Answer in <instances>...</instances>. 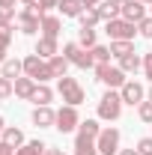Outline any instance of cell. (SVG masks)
Here are the masks:
<instances>
[{"label":"cell","instance_id":"1","mask_svg":"<svg viewBox=\"0 0 152 155\" xmlns=\"http://www.w3.org/2000/svg\"><path fill=\"white\" fill-rule=\"evenodd\" d=\"M24 75L33 78L36 84H48V81L54 78V72H51L48 60H42L39 54H27V57H24Z\"/></svg>","mask_w":152,"mask_h":155},{"label":"cell","instance_id":"2","mask_svg":"<svg viewBox=\"0 0 152 155\" xmlns=\"http://www.w3.org/2000/svg\"><path fill=\"white\" fill-rule=\"evenodd\" d=\"M104 33L111 36V42H134L137 24H131L125 18H114V21H104Z\"/></svg>","mask_w":152,"mask_h":155},{"label":"cell","instance_id":"3","mask_svg":"<svg viewBox=\"0 0 152 155\" xmlns=\"http://www.w3.org/2000/svg\"><path fill=\"white\" fill-rule=\"evenodd\" d=\"M57 93L63 96V101H66V104H72V107H78V104L87 98L84 87L78 84L75 78H69V75H66V78H57Z\"/></svg>","mask_w":152,"mask_h":155},{"label":"cell","instance_id":"4","mask_svg":"<svg viewBox=\"0 0 152 155\" xmlns=\"http://www.w3.org/2000/svg\"><path fill=\"white\" fill-rule=\"evenodd\" d=\"M122 116V96L114 93V90H107L101 101H98V119H104V122H114Z\"/></svg>","mask_w":152,"mask_h":155},{"label":"cell","instance_id":"5","mask_svg":"<svg viewBox=\"0 0 152 155\" xmlns=\"http://www.w3.org/2000/svg\"><path fill=\"white\" fill-rule=\"evenodd\" d=\"M95 81H101V84L111 87V90H122L125 72H122L119 66H111V63H98V66H95Z\"/></svg>","mask_w":152,"mask_h":155},{"label":"cell","instance_id":"6","mask_svg":"<svg viewBox=\"0 0 152 155\" xmlns=\"http://www.w3.org/2000/svg\"><path fill=\"white\" fill-rule=\"evenodd\" d=\"M63 57L69 60L72 66H78V69H95L93 54H90L87 48H81L78 42H66V45H63Z\"/></svg>","mask_w":152,"mask_h":155},{"label":"cell","instance_id":"7","mask_svg":"<svg viewBox=\"0 0 152 155\" xmlns=\"http://www.w3.org/2000/svg\"><path fill=\"white\" fill-rule=\"evenodd\" d=\"M78 125H81V116H78V107L72 104H63L57 110V122H54V128L63 131V134H69V131H75Z\"/></svg>","mask_w":152,"mask_h":155},{"label":"cell","instance_id":"8","mask_svg":"<svg viewBox=\"0 0 152 155\" xmlns=\"http://www.w3.org/2000/svg\"><path fill=\"white\" fill-rule=\"evenodd\" d=\"M98 155H116L119 152V128H101V134L95 137Z\"/></svg>","mask_w":152,"mask_h":155},{"label":"cell","instance_id":"9","mask_svg":"<svg viewBox=\"0 0 152 155\" xmlns=\"http://www.w3.org/2000/svg\"><path fill=\"white\" fill-rule=\"evenodd\" d=\"M119 96H122V104L137 107L140 101H146V90H143V84H137V81H125L122 90H119Z\"/></svg>","mask_w":152,"mask_h":155},{"label":"cell","instance_id":"10","mask_svg":"<svg viewBox=\"0 0 152 155\" xmlns=\"http://www.w3.org/2000/svg\"><path fill=\"white\" fill-rule=\"evenodd\" d=\"M15 24H18V30L24 33V36H33V33H39V30H42V15L30 12V9L24 6V12H18Z\"/></svg>","mask_w":152,"mask_h":155},{"label":"cell","instance_id":"11","mask_svg":"<svg viewBox=\"0 0 152 155\" xmlns=\"http://www.w3.org/2000/svg\"><path fill=\"white\" fill-rule=\"evenodd\" d=\"M119 18L131 21V24H140V21L146 18V3H140V0H125L122 3V15Z\"/></svg>","mask_w":152,"mask_h":155},{"label":"cell","instance_id":"12","mask_svg":"<svg viewBox=\"0 0 152 155\" xmlns=\"http://www.w3.org/2000/svg\"><path fill=\"white\" fill-rule=\"evenodd\" d=\"M54 122H57V110H51V104H42V107L33 110V125H39V128H51Z\"/></svg>","mask_w":152,"mask_h":155},{"label":"cell","instance_id":"13","mask_svg":"<svg viewBox=\"0 0 152 155\" xmlns=\"http://www.w3.org/2000/svg\"><path fill=\"white\" fill-rule=\"evenodd\" d=\"M12 84H15V96H18V98H27V101L33 98V93H36V87H39L36 81H33V78H27V75L15 78Z\"/></svg>","mask_w":152,"mask_h":155},{"label":"cell","instance_id":"14","mask_svg":"<svg viewBox=\"0 0 152 155\" xmlns=\"http://www.w3.org/2000/svg\"><path fill=\"white\" fill-rule=\"evenodd\" d=\"M95 9H98L101 21H114V18H119V15H122V3H116V0H101Z\"/></svg>","mask_w":152,"mask_h":155},{"label":"cell","instance_id":"15","mask_svg":"<svg viewBox=\"0 0 152 155\" xmlns=\"http://www.w3.org/2000/svg\"><path fill=\"white\" fill-rule=\"evenodd\" d=\"M21 72H24V60L9 57V60H3V63H0V75H3V78H9V81L21 78Z\"/></svg>","mask_w":152,"mask_h":155},{"label":"cell","instance_id":"16","mask_svg":"<svg viewBox=\"0 0 152 155\" xmlns=\"http://www.w3.org/2000/svg\"><path fill=\"white\" fill-rule=\"evenodd\" d=\"M116 66H119V69H122V72H125V75H137V72H140V69H143V57H137V54H125V57H119V63H116Z\"/></svg>","mask_w":152,"mask_h":155},{"label":"cell","instance_id":"17","mask_svg":"<svg viewBox=\"0 0 152 155\" xmlns=\"http://www.w3.org/2000/svg\"><path fill=\"white\" fill-rule=\"evenodd\" d=\"M36 54H39L42 60L57 57V39H51V36H39V42H36Z\"/></svg>","mask_w":152,"mask_h":155},{"label":"cell","instance_id":"18","mask_svg":"<svg viewBox=\"0 0 152 155\" xmlns=\"http://www.w3.org/2000/svg\"><path fill=\"white\" fill-rule=\"evenodd\" d=\"M75 155H98V146H95V137L78 134V137H75Z\"/></svg>","mask_w":152,"mask_h":155},{"label":"cell","instance_id":"19","mask_svg":"<svg viewBox=\"0 0 152 155\" xmlns=\"http://www.w3.org/2000/svg\"><path fill=\"white\" fill-rule=\"evenodd\" d=\"M0 140H3V143H9L12 149H18V146H24V143H27V140H24V131H21V128H15V125H6Z\"/></svg>","mask_w":152,"mask_h":155},{"label":"cell","instance_id":"20","mask_svg":"<svg viewBox=\"0 0 152 155\" xmlns=\"http://www.w3.org/2000/svg\"><path fill=\"white\" fill-rule=\"evenodd\" d=\"M60 27H63V21L57 18V15H42V36H51V39H57L60 36Z\"/></svg>","mask_w":152,"mask_h":155},{"label":"cell","instance_id":"21","mask_svg":"<svg viewBox=\"0 0 152 155\" xmlns=\"http://www.w3.org/2000/svg\"><path fill=\"white\" fill-rule=\"evenodd\" d=\"M57 9L63 12V18H78V15H81V12H84L87 6H84L81 0H63V3H60Z\"/></svg>","mask_w":152,"mask_h":155},{"label":"cell","instance_id":"22","mask_svg":"<svg viewBox=\"0 0 152 155\" xmlns=\"http://www.w3.org/2000/svg\"><path fill=\"white\" fill-rule=\"evenodd\" d=\"M48 152V143H42V140H27L24 146L15 149V155H45Z\"/></svg>","mask_w":152,"mask_h":155},{"label":"cell","instance_id":"23","mask_svg":"<svg viewBox=\"0 0 152 155\" xmlns=\"http://www.w3.org/2000/svg\"><path fill=\"white\" fill-rule=\"evenodd\" d=\"M51 98H54V90H51L48 84H39V87H36V93H33V98H30V101H33L36 107H42V104H51Z\"/></svg>","mask_w":152,"mask_h":155},{"label":"cell","instance_id":"24","mask_svg":"<svg viewBox=\"0 0 152 155\" xmlns=\"http://www.w3.org/2000/svg\"><path fill=\"white\" fill-rule=\"evenodd\" d=\"M48 66H51V72H54V78H66V72H69V60L63 57V54H57V57H51L48 60Z\"/></svg>","mask_w":152,"mask_h":155},{"label":"cell","instance_id":"25","mask_svg":"<svg viewBox=\"0 0 152 155\" xmlns=\"http://www.w3.org/2000/svg\"><path fill=\"white\" fill-rule=\"evenodd\" d=\"M78 21H81V27H95V24L101 21V15H98V9H95V6H87V9L78 15Z\"/></svg>","mask_w":152,"mask_h":155},{"label":"cell","instance_id":"26","mask_svg":"<svg viewBox=\"0 0 152 155\" xmlns=\"http://www.w3.org/2000/svg\"><path fill=\"white\" fill-rule=\"evenodd\" d=\"M78 45L87 48V51L95 48V30H93V27H81V30H78Z\"/></svg>","mask_w":152,"mask_h":155},{"label":"cell","instance_id":"27","mask_svg":"<svg viewBox=\"0 0 152 155\" xmlns=\"http://www.w3.org/2000/svg\"><path fill=\"white\" fill-rule=\"evenodd\" d=\"M78 134H87V137H98V134H101V125H98V119H84V122L78 125Z\"/></svg>","mask_w":152,"mask_h":155},{"label":"cell","instance_id":"28","mask_svg":"<svg viewBox=\"0 0 152 155\" xmlns=\"http://www.w3.org/2000/svg\"><path fill=\"white\" fill-rule=\"evenodd\" d=\"M134 51V42H111V54H114L116 60L125 57V54H131Z\"/></svg>","mask_w":152,"mask_h":155},{"label":"cell","instance_id":"29","mask_svg":"<svg viewBox=\"0 0 152 155\" xmlns=\"http://www.w3.org/2000/svg\"><path fill=\"white\" fill-rule=\"evenodd\" d=\"M90 54H93L95 66H98V63H111V48H104V45H95V48H90Z\"/></svg>","mask_w":152,"mask_h":155},{"label":"cell","instance_id":"30","mask_svg":"<svg viewBox=\"0 0 152 155\" xmlns=\"http://www.w3.org/2000/svg\"><path fill=\"white\" fill-rule=\"evenodd\" d=\"M137 116H140V122H149V125H152V101H149V98L137 104Z\"/></svg>","mask_w":152,"mask_h":155},{"label":"cell","instance_id":"31","mask_svg":"<svg viewBox=\"0 0 152 155\" xmlns=\"http://www.w3.org/2000/svg\"><path fill=\"white\" fill-rule=\"evenodd\" d=\"M12 93H15V84H12L9 78H3V75H0V101H6V98L12 96Z\"/></svg>","mask_w":152,"mask_h":155},{"label":"cell","instance_id":"32","mask_svg":"<svg viewBox=\"0 0 152 155\" xmlns=\"http://www.w3.org/2000/svg\"><path fill=\"white\" fill-rule=\"evenodd\" d=\"M137 33H140L143 39H152V15H146V18L137 24Z\"/></svg>","mask_w":152,"mask_h":155},{"label":"cell","instance_id":"33","mask_svg":"<svg viewBox=\"0 0 152 155\" xmlns=\"http://www.w3.org/2000/svg\"><path fill=\"white\" fill-rule=\"evenodd\" d=\"M137 152L140 155H152V137H140V140H137Z\"/></svg>","mask_w":152,"mask_h":155},{"label":"cell","instance_id":"34","mask_svg":"<svg viewBox=\"0 0 152 155\" xmlns=\"http://www.w3.org/2000/svg\"><path fill=\"white\" fill-rule=\"evenodd\" d=\"M143 75L149 78V84H152V51L143 54Z\"/></svg>","mask_w":152,"mask_h":155},{"label":"cell","instance_id":"35","mask_svg":"<svg viewBox=\"0 0 152 155\" xmlns=\"http://www.w3.org/2000/svg\"><path fill=\"white\" fill-rule=\"evenodd\" d=\"M60 3H63V0H39V12L45 15V12H51L54 6H60Z\"/></svg>","mask_w":152,"mask_h":155},{"label":"cell","instance_id":"36","mask_svg":"<svg viewBox=\"0 0 152 155\" xmlns=\"http://www.w3.org/2000/svg\"><path fill=\"white\" fill-rule=\"evenodd\" d=\"M12 18H18L15 9H0V21H9V24H12Z\"/></svg>","mask_w":152,"mask_h":155},{"label":"cell","instance_id":"37","mask_svg":"<svg viewBox=\"0 0 152 155\" xmlns=\"http://www.w3.org/2000/svg\"><path fill=\"white\" fill-rule=\"evenodd\" d=\"M0 155H15V149H12L9 143H3V140H0Z\"/></svg>","mask_w":152,"mask_h":155},{"label":"cell","instance_id":"38","mask_svg":"<svg viewBox=\"0 0 152 155\" xmlns=\"http://www.w3.org/2000/svg\"><path fill=\"white\" fill-rule=\"evenodd\" d=\"M0 9H15V0H0Z\"/></svg>","mask_w":152,"mask_h":155},{"label":"cell","instance_id":"39","mask_svg":"<svg viewBox=\"0 0 152 155\" xmlns=\"http://www.w3.org/2000/svg\"><path fill=\"white\" fill-rule=\"evenodd\" d=\"M116 155H140V152H137V149H119Z\"/></svg>","mask_w":152,"mask_h":155},{"label":"cell","instance_id":"40","mask_svg":"<svg viewBox=\"0 0 152 155\" xmlns=\"http://www.w3.org/2000/svg\"><path fill=\"white\" fill-rule=\"evenodd\" d=\"M81 3H84V6H98L101 0H81Z\"/></svg>","mask_w":152,"mask_h":155},{"label":"cell","instance_id":"41","mask_svg":"<svg viewBox=\"0 0 152 155\" xmlns=\"http://www.w3.org/2000/svg\"><path fill=\"white\" fill-rule=\"evenodd\" d=\"M45 155H63V152H60V149H51V146H48V152H45Z\"/></svg>","mask_w":152,"mask_h":155},{"label":"cell","instance_id":"42","mask_svg":"<svg viewBox=\"0 0 152 155\" xmlns=\"http://www.w3.org/2000/svg\"><path fill=\"white\" fill-rule=\"evenodd\" d=\"M3 128H6V122H3V116H0V137H3Z\"/></svg>","mask_w":152,"mask_h":155},{"label":"cell","instance_id":"43","mask_svg":"<svg viewBox=\"0 0 152 155\" xmlns=\"http://www.w3.org/2000/svg\"><path fill=\"white\" fill-rule=\"evenodd\" d=\"M146 98H149V101H152V84H149V90H146Z\"/></svg>","mask_w":152,"mask_h":155},{"label":"cell","instance_id":"44","mask_svg":"<svg viewBox=\"0 0 152 155\" xmlns=\"http://www.w3.org/2000/svg\"><path fill=\"white\" fill-rule=\"evenodd\" d=\"M21 3H24V6H30V3H36V0H21Z\"/></svg>","mask_w":152,"mask_h":155},{"label":"cell","instance_id":"45","mask_svg":"<svg viewBox=\"0 0 152 155\" xmlns=\"http://www.w3.org/2000/svg\"><path fill=\"white\" fill-rule=\"evenodd\" d=\"M140 3H146V6H152V0H140Z\"/></svg>","mask_w":152,"mask_h":155},{"label":"cell","instance_id":"46","mask_svg":"<svg viewBox=\"0 0 152 155\" xmlns=\"http://www.w3.org/2000/svg\"><path fill=\"white\" fill-rule=\"evenodd\" d=\"M116 3H125V0H116Z\"/></svg>","mask_w":152,"mask_h":155},{"label":"cell","instance_id":"47","mask_svg":"<svg viewBox=\"0 0 152 155\" xmlns=\"http://www.w3.org/2000/svg\"><path fill=\"white\" fill-rule=\"evenodd\" d=\"M149 15H152V6H149Z\"/></svg>","mask_w":152,"mask_h":155}]
</instances>
